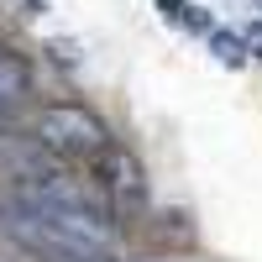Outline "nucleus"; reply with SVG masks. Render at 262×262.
I'll return each mask as SVG.
<instances>
[{
  "instance_id": "nucleus-1",
  "label": "nucleus",
  "mask_w": 262,
  "mask_h": 262,
  "mask_svg": "<svg viewBox=\"0 0 262 262\" xmlns=\"http://www.w3.org/2000/svg\"><path fill=\"white\" fill-rule=\"evenodd\" d=\"M0 231L16 236L21 247L58 262H100L116 247V226L100 215H74V210H37L21 200H0Z\"/></svg>"
},
{
  "instance_id": "nucleus-2",
  "label": "nucleus",
  "mask_w": 262,
  "mask_h": 262,
  "mask_svg": "<svg viewBox=\"0 0 262 262\" xmlns=\"http://www.w3.org/2000/svg\"><path fill=\"white\" fill-rule=\"evenodd\" d=\"M37 147L58 152V158H100L105 147H111V131L95 111H84V105H48V111L37 116L32 126Z\"/></svg>"
},
{
  "instance_id": "nucleus-3",
  "label": "nucleus",
  "mask_w": 262,
  "mask_h": 262,
  "mask_svg": "<svg viewBox=\"0 0 262 262\" xmlns=\"http://www.w3.org/2000/svg\"><path fill=\"white\" fill-rule=\"evenodd\" d=\"M95 179L111 189V194H121V200H131L137 205L142 194H147V179H142V163L131 158V152H121V147H105L100 158H95Z\"/></svg>"
},
{
  "instance_id": "nucleus-4",
  "label": "nucleus",
  "mask_w": 262,
  "mask_h": 262,
  "mask_svg": "<svg viewBox=\"0 0 262 262\" xmlns=\"http://www.w3.org/2000/svg\"><path fill=\"white\" fill-rule=\"evenodd\" d=\"M210 53L221 58L226 69H242V63H247V42H242V32H221V27H215L210 32Z\"/></svg>"
},
{
  "instance_id": "nucleus-5",
  "label": "nucleus",
  "mask_w": 262,
  "mask_h": 262,
  "mask_svg": "<svg viewBox=\"0 0 262 262\" xmlns=\"http://www.w3.org/2000/svg\"><path fill=\"white\" fill-rule=\"evenodd\" d=\"M158 11H163V21H184L189 16V0H158Z\"/></svg>"
},
{
  "instance_id": "nucleus-6",
  "label": "nucleus",
  "mask_w": 262,
  "mask_h": 262,
  "mask_svg": "<svg viewBox=\"0 0 262 262\" xmlns=\"http://www.w3.org/2000/svg\"><path fill=\"white\" fill-rule=\"evenodd\" d=\"M242 42H247V53H257V58H262V27H252V37H242Z\"/></svg>"
},
{
  "instance_id": "nucleus-7",
  "label": "nucleus",
  "mask_w": 262,
  "mask_h": 262,
  "mask_svg": "<svg viewBox=\"0 0 262 262\" xmlns=\"http://www.w3.org/2000/svg\"><path fill=\"white\" fill-rule=\"evenodd\" d=\"M0 126H6V121H0Z\"/></svg>"
},
{
  "instance_id": "nucleus-8",
  "label": "nucleus",
  "mask_w": 262,
  "mask_h": 262,
  "mask_svg": "<svg viewBox=\"0 0 262 262\" xmlns=\"http://www.w3.org/2000/svg\"><path fill=\"white\" fill-rule=\"evenodd\" d=\"M0 53H6V48H0Z\"/></svg>"
}]
</instances>
